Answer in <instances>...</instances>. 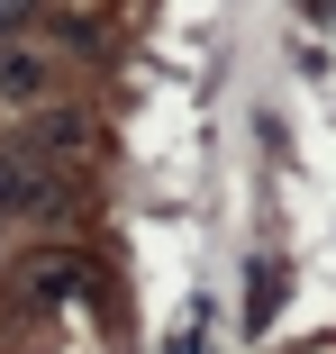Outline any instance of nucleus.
Masks as SVG:
<instances>
[{"instance_id": "obj_1", "label": "nucleus", "mask_w": 336, "mask_h": 354, "mask_svg": "<svg viewBox=\"0 0 336 354\" xmlns=\"http://www.w3.org/2000/svg\"><path fill=\"white\" fill-rule=\"evenodd\" d=\"M46 100H64V64H55L37 37H0V109L28 118V109H46Z\"/></svg>"}, {"instance_id": "obj_2", "label": "nucleus", "mask_w": 336, "mask_h": 354, "mask_svg": "<svg viewBox=\"0 0 336 354\" xmlns=\"http://www.w3.org/2000/svg\"><path fill=\"white\" fill-rule=\"evenodd\" d=\"M64 200V173L37 155H0V218H46Z\"/></svg>"}, {"instance_id": "obj_3", "label": "nucleus", "mask_w": 336, "mask_h": 354, "mask_svg": "<svg viewBox=\"0 0 336 354\" xmlns=\"http://www.w3.org/2000/svg\"><path fill=\"white\" fill-rule=\"evenodd\" d=\"M46 19V0H0V37H28Z\"/></svg>"}]
</instances>
